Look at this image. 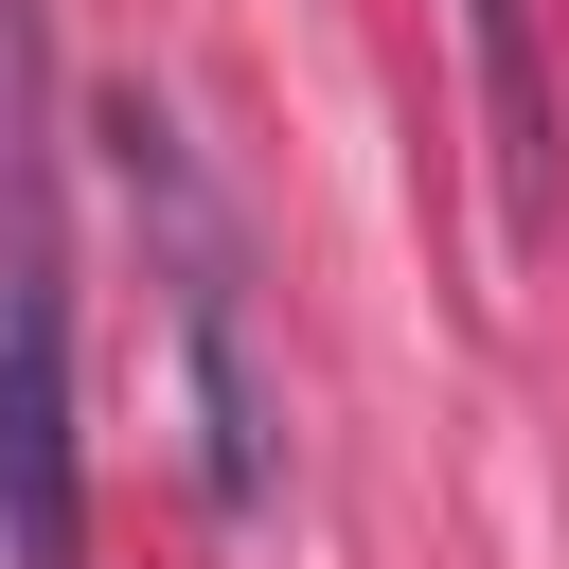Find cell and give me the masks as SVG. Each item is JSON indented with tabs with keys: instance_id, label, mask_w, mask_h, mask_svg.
Listing matches in <instances>:
<instances>
[{
	"instance_id": "cell-1",
	"label": "cell",
	"mask_w": 569,
	"mask_h": 569,
	"mask_svg": "<svg viewBox=\"0 0 569 569\" xmlns=\"http://www.w3.org/2000/svg\"><path fill=\"white\" fill-rule=\"evenodd\" d=\"M107 160L142 196V249H160V302H178V373H196V480L249 516L267 498V356H249V231L196 160V124L160 89H107Z\"/></svg>"
},
{
	"instance_id": "cell-2",
	"label": "cell",
	"mask_w": 569,
	"mask_h": 569,
	"mask_svg": "<svg viewBox=\"0 0 569 569\" xmlns=\"http://www.w3.org/2000/svg\"><path fill=\"white\" fill-rule=\"evenodd\" d=\"M462 53H480V124H498V213L551 231V71H533V0H462Z\"/></svg>"
}]
</instances>
